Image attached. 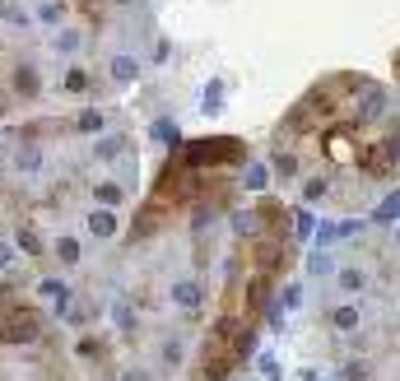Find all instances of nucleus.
I'll use <instances>...</instances> for the list:
<instances>
[{
  "label": "nucleus",
  "mask_w": 400,
  "mask_h": 381,
  "mask_svg": "<svg viewBox=\"0 0 400 381\" xmlns=\"http://www.w3.org/2000/svg\"><path fill=\"white\" fill-rule=\"evenodd\" d=\"M354 232H358V223H354V219H344V223H322V228L312 232V237H317V251H331L335 242L354 237Z\"/></svg>",
  "instance_id": "1"
},
{
  "label": "nucleus",
  "mask_w": 400,
  "mask_h": 381,
  "mask_svg": "<svg viewBox=\"0 0 400 381\" xmlns=\"http://www.w3.org/2000/svg\"><path fill=\"white\" fill-rule=\"evenodd\" d=\"M15 168L24 172V177H38V172H42V144H33V139H19Z\"/></svg>",
  "instance_id": "2"
},
{
  "label": "nucleus",
  "mask_w": 400,
  "mask_h": 381,
  "mask_svg": "<svg viewBox=\"0 0 400 381\" xmlns=\"http://www.w3.org/2000/svg\"><path fill=\"white\" fill-rule=\"evenodd\" d=\"M38 293L51 303V312H56V316L70 307V284H65V279H56V275H51V279H38Z\"/></svg>",
  "instance_id": "3"
},
{
  "label": "nucleus",
  "mask_w": 400,
  "mask_h": 381,
  "mask_svg": "<svg viewBox=\"0 0 400 381\" xmlns=\"http://www.w3.org/2000/svg\"><path fill=\"white\" fill-rule=\"evenodd\" d=\"M33 335H38V321H33V312H15V316H10V325L0 330V339H5V344H19V339H33Z\"/></svg>",
  "instance_id": "4"
},
{
  "label": "nucleus",
  "mask_w": 400,
  "mask_h": 381,
  "mask_svg": "<svg viewBox=\"0 0 400 381\" xmlns=\"http://www.w3.org/2000/svg\"><path fill=\"white\" fill-rule=\"evenodd\" d=\"M15 93H19V98H38V93H42V75H38V65H33V61H24L15 70Z\"/></svg>",
  "instance_id": "5"
},
{
  "label": "nucleus",
  "mask_w": 400,
  "mask_h": 381,
  "mask_svg": "<svg viewBox=\"0 0 400 381\" xmlns=\"http://www.w3.org/2000/svg\"><path fill=\"white\" fill-rule=\"evenodd\" d=\"M51 46H56V56H75L79 46H84V33H79L75 24H61L56 37H51Z\"/></svg>",
  "instance_id": "6"
},
{
  "label": "nucleus",
  "mask_w": 400,
  "mask_h": 381,
  "mask_svg": "<svg viewBox=\"0 0 400 381\" xmlns=\"http://www.w3.org/2000/svg\"><path fill=\"white\" fill-rule=\"evenodd\" d=\"M219 112H224V79H210V84H205V98H200V117L215 121Z\"/></svg>",
  "instance_id": "7"
},
{
  "label": "nucleus",
  "mask_w": 400,
  "mask_h": 381,
  "mask_svg": "<svg viewBox=\"0 0 400 381\" xmlns=\"http://www.w3.org/2000/svg\"><path fill=\"white\" fill-rule=\"evenodd\" d=\"M354 112H358V121H377V117L386 112V98H382V89H372V84H368V89H363V103H358Z\"/></svg>",
  "instance_id": "8"
},
{
  "label": "nucleus",
  "mask_w": 400,
  "mask_h": 381,
  "mask_svg": "<svg viewBox=\"0 0 400 381\" xmlns=\"http://www.w3.org/2000/svg\"><path fill=\"white\" fill-rule=\"evenodd\" d=\"M135 79H140V61H135V56H126V51H122V56H112V84H122V89H126V84H135Z\"/></svg>",
  "instance_id": "9"
},
{
  "label": "nucleus",
  "mask_w": 400,
  "mask_h": 381,
  "mask_svg": "<svg viewBox=\"0 0 400 381\" xmlns=\"http://www.w3.org/2000/svg\"><path fill=\"white\" fill-rule=\"evenodd\" d=\"M149 139H158V144H172V149H177V144H182V126L168 121V117H158V121L149 126Z\"/></svg>",
  "instance_id": "10"
},
{
  "label": "nucleus",
  "mask_w": 400,
  "mask_h": 381,
  "mask_svg": "<svg viewBox=\"0 0 400 381\" xmlns=\"http://www.w3.org/2000/svg\"><path fill=\"white\" fill-rule=\"evenodd\" d=\"M172 303L186 307V312L200 307V284H196V279H177V284H172Z\"/></svg>",
  "instance_id": "11"
},
{
  "label": "nucleus",
  "mask_w": 400,
  "mask_h": 381,
  "mask_svg": "<svg viewBox=\"0 0 400 381\" xmlns=\"http://www.w3.org/2000/svg\"><path fill=\"white\" fill-rule=\"evenodd\" d=\"M103 126H108L103 107H84V112L75 117V130H84V135H103Z\"/></svg>",
  "instance_id": "12"
},
{
  "label": "nucleus",
  "mask_w": 400,
  "mask_h": 381,
  "mask_svg": "<svg viewBox=\"0 0 400 381\" xmlns=\"http://www.w3.org/2000/svg\"><path fill=\"white\" fill-rule=\"evenodd\" d=\"M89 232L93 237H117V214L112 210H93L89 214Z\"/></svg>",
  "instance_id": "13"
},
{
  "label": "nucleus",
  "mask_w": 400,
  "mask_h": 381,
  "mask_svg": "<svg viewBox=\"0 0 400 381\" xmlns=\"http://www.w3.org/2000/svg\"><path fill=\"white\" fill-rule=\"evenodd\" d=\"M242 186L247 191H265V186H270V163H247L242 168Z\"/></svg>",
  "instance_id": "14"
},
{
  "label": "nucleus",
  "mask_w": 400,
  "mask_h": 381,
  "mask_svg": "<svg viewBox=\"0 0 400 381\" xmlns=\"http://www.w3.org/2000/svg\"><path fill=\"white\" fill-rule=\"evenodd\" d=\"M93 200H98L103 210H117V205L126 200V191H122L117 182H98V186H93Z\"/></svg>",
  "instance_id": "15"
},
{
  "label": "nucleus",
  "mask_w": 400,
  "mask_h": 381,
  "mask_svg": "<svg viewBox=\"0 0 400 381\" xmlns=\"http://www.w3.org/2000/svg\"><path fill=\"white\" fill-rule=\"evenodd\" d=\"M93 153H98V163H112V158H122V153H126V139L122 135H103L98 144H93Z\"/></svg>",
  "instance_id": "16"
},
{
  "label": "nucleus",
  "mask_w": 400,
  "mask_h": 381,
  "mask_svg": "<svg viewBox=\"0 0 400 381\" xmlns=\"http://www.w3.org/2000/svg\"><path fill=\"white\" fill-rule=\"evenodd\" d=\"M112 325L117 330H135V307L126 303V298H112Z\"/></svg>",
  "instance_id": "17"
},
{
  "label": "nucleus",
  "mask_w": 400,
  "mask_h": 381,
  "mask_svg": "<svg viewBox=\"0 0 400 381\" xmlns=\"http://www.w3.org/2000/svg\"><path fill=\"white\" fill-rule=\"evenodd\" d=\"M363 284H368L363 270H335V289L340 293H363Z\"/></svg>",
  "instance_id": "18"
},
{
  "label": "nucleus",
  "mask_w": 400,
  "mask_h": 381,
  "mask_svg": "<svg viewBox=\"0 0 400 381\" xmlns=\"http://www.w3.org/2000/svg\"><path fill=\"white\" fill-rule=\"evenodd\" d=\"M270 172L289 182V177H298V158H293V153H284V149H275V158H270Z\"/></svg>",
  "instance_id": "19"
},
{
  "label": "nucleus",
  "mask_w": 400,
  "mask_h": 381,
  "mask_svg": "<svg viewBox=\"0 0 400 381\" xmlns=\"http://www.w3.org/2000/svg\"><path fill=\"white\" fill-rule=\"evenodd\" d=\"M15 251H24V256H42L47 246H42V237L33 228H19V237H15Z\"/></svg>",
  "instance_id": "20"
},
{
  "label": "nucleus",
  "mask_w": 400,
  "mask_h": 381,
  "mask_svg": "<svg viewBox=\"0 0 400 381\" xmlns=\"http://www.w3.org/2000/svg\"><path fill=\"white\" fill-rule=\"evenodd\" d=\"M38 24H65V0H42L38 5Z\"/></svg>",
  "instance_id": "21"
},
{
  "label": "nucleus",
  "mask_w": 400,
  "mask_h": 381,
  "mask_svg": "<svg viewBox=\"0 0 400 381\" xmlns=\"http://www.w3.org/2000/svg\"><path fill=\"white\" fill-rule=\"evenodd\" d=\"M256 228H261V219H256L251 210H238V214H233V232H238V237H251Z\"/></svg>",
  "instance_id": "22"
},
{
  "label": "nucleus",
  "mask_w": 400,
  "mask_h": 381,
  "mask_svg": "<svg viewBox=\"0 0 400 381\" xmlns=\"http://www.w3.org/2000/svg\"><path fill=\"white\" fill-rule=\"evenodd\" d=\"M308 270H312V275H335V260H331V251H312V256H308Z\"/></svg>",
  "instance_id": "23"
},
{
  "label": "nucleus",
  "mask_w": 400,
  "mask_h": 381,
  "mask_svg": "<svg viewBox=\"0 0 400 381\" xmlns=\"http://www.w3.org/2000/svg\"><path fill=\"white\" fill-rule=\"evenodd\" d=\"M377 219H382V223H391V219H400V191H391V196H386L382 205H377Z\"/></svg>",
  "instance_id": "24"
},
{
  "label": "nucleus",
  "mask_w": 400,
  "mask_h": 381,
  "mask_svg": "<svg viewBox=\"0 0 400 381\" xmlns=\"http://www.w3.org/2000/svg\"><path fill=\"white\" fill-rule=\"evenodd\" d=\"M56 256H61V265H79V242L75 237H61V242H56Z\"/></svg>",
  "instance_id": "25"
},
{
  "label": "nucleus",
  "mask_w": 400,
  "mask_h": 381,
  "mask_svg": "<svg viewBox=\"0 0 400 381\" xmlns=\"http://www.w3.org/2000/svg\"><path fill=\"white\" fill-rule=\"evenodd\" d=\"M331 321H335V330H358V307H340Z\"/></svg>",
  "instance_id": "26"
},
{
  "label": "nucleus",
  "mask_w": 400,
  "mask_h": 381,
  "mask_svg": "<svg viewBox=\"0 0 400 381\" xmlns=\"http://www.w3.org/2000/svg\"><path fill=\"white\" fill-rule=\"evenodd\" d=\"M65 89H70V93H84V89H89V75H84V70H70V75H65Z\"/></svg>",
  "instance_id": "27"
},
{
  "label": "nucleus",
  "mask_w": 400,
  "mask_h": 381,
  "mask_svg": "<svg viewBox=\"0 0 400 381\" xmlns=\"http://www.w3.org/2000/svg\"><path fill=\"white\" fill-rule=\"evenodd\" d=\"M317 232V219H312V210H303L298 214V237H312Z\"/></svg>",
  "instance_id": "28"
},
{
  "label": "nucleus",
  "mask_w": 400,
  "mask_h": 381,
  "mask_svg": "<svg viewBox=\"0 0 400 381\" xmlns=\"http://www.w3.org/2000/svg\"><path fill=\"white\" fill-rule=\"evenodd\" d=\"M163 363H168V367L182 363V344H177V339H168V344H163Z\"/></svg>",
  "instance_id": "29"
},
{
  "label": "nucleus",
  "mask_w": 400,
  "mask_h": 381,
  "mask_svg": "<svg viewBox=\"0 0 400 381\" xmlns=\"http://www.w3.org/2000/svg\"><path fill=\"white\" fill-rule=\"evenodd\" d=\"M303 303V289H298V284H289V289L279 293V307H298Z\"/></svg>",
  "instance_id": "30"
},
{
  "label": "nucleus",
  "mask_w": 400,
  "mask_h": 381,
  "mask_svg": "<svg viewBox=\"0 0 400 381\" xmlns=\"http://www.w3.org/2000/svg\"><path fill=\"white\" fill-rule=\"evenodd\" d=\"M5 24H15V28H28L33 19L24 15V10H15V5H10V10H5Z\"/></svg>",
  "instance_id": "31"
},
{
  "label": "nucleus",
  "mask_w": 400,
  "mask_h": 381,
  "mask_svg": "<svg viewBox=\"0 0 400 381\" xmlns=\"http://www.w3.org/2000/svg\"><path fill=\"white\" fill-rule=\"evenodd\" d=\"M261 372L270 381H279V363H275V353H261Z\"/></svg>",
  "instance_id": "32"
},
{
  "label": "nucleus",
  "mask_w": 400,
  "mask_h": 381,
  "mask_svg": "<svg viewBox=\"0 0 400 381\" xmlns=\"http://www.w3.org/2000/svg\"><path fill=\"white\" fill-rule=\"evenodd\" d=\"M117 381H154V377H149L144 367H126V372H122V377H117Z\"/></svg>",
  "instance_id": "33"
},
{
  "label": "nucleus",
  "mask_w": 400,
  "mask_h": 381,
  "mask_svg": "<svg viewBox=\"0 0 400 381\" xmlns=\"http://www.w3.org/2000/svg\"><path fill=\"white\" fill-rule=\"evenodd\" d=\"M10 265H15V246L0 242V270H10Z\"/></svg>",
  "instance_id": "34"
},
{
  "label": "nucleus",
  "mask_w": 400,
  "mask_h": 381,
  "mask_svg": "<svg viewBox=\"0 0 400 381\" xmlns=\"http://www.w3.org/2000/svg\"><path fill=\"white\" fill-rule=\"evenodd\" d=\"M322 191H326V177H312V182H308V191H303V196H308V200H317V196H322Z\"/></svg>",
  "instance_id": "35"
},
{
  "label": "nucleus",
  "mask_w": 400,
  "mask_h": 381,
  "mask_svg": "<svg viewBox=\"0 0 400 381\" xmlns=\"http://www.w3.org/2000/svg\"><path fill=\"white\" fill-rule=\"evenodd\" d=\"M98 353V339H79V358H93Z\"/></svg>",
  "instance_id": "36"
},
{
  "label": "nucleus",
  "mask_w": 400,
  "mask_h": 381,
  "mask_svg": "<svg viewBox=\"0 0 400 381\" xmlns=\"http://www.w3.org/2000/svg\"><path fill=\"white\" fill-rule=\"evenodd\" d=\"M386 158H400V135H391V139H386Z\"/></svg>",
  "instance_id": "37"
},
{
  "label": "nucleus",
  "mask_w": 400,
  "mask_h": 381,
  "mask_svg": "<svg viewBox=\"0 0 400 381\" xmlns=\"http://www.w3.org/2000/svg\"><path fill=\"white\" fill-rule=\"evenodd\" d=\"M5 112H10V93H0V117H5Z\"/></svg>",
  "instance_id": "38"
},
{
  "label": "nucleus",
  "mask_w": 400,
  "mask_h": 381,
  "mask_svg": "<svg viewBox=\"0 0 400 381\" xmlns=\"http://www.w3.org/2000/svg\"><path fill=\"white\" fill-rule=\"evenodd\" d=\"M5 10H10V5H5V0H0V24H5Z\"/></svg>",
  "instance_id": "39"
},
{
  "label": "nucleus",
  "mask_w": 400,
  "mask_h": 381,
  "mask_svg": "<svg viewBox=\"0 0 400 381\" xmlns=\"http://www.w3.org/2000/svg\"><path fill=\"white\" fill-rule=\"evenodd\" d=\"M396 246H400V228H396Z\"/></svg>",
  "instance_id": "40"
},
{
  "label": "nucleus",
  "mask_w": 400,
  "mask_h": 381,
  "mask_svg": "<svg viewBox=\"0 0 400 381\" xmlns=\"http://www.w3.org/2000/svg\"><path fill=\"white\" fill-rule=\"evenodd\" d=\"M84 5H89V0H84Z\"/></svg>",
  "instance_id": "41"
},
{
  "label": "nucleus",
  "mask_w": 400,
  "mask_h": 381,
  "mask_svg": "<svg viewBox=\"0 0 400 381\" xmlns=\"http://www.w3.org/2000/svg\"><path fill=\"white\" fill-rule=\"evenodd\" d=\"M122 5H126V0H122Z\"/></svg>",
  "instance_id": "42"
}]
</instances>
